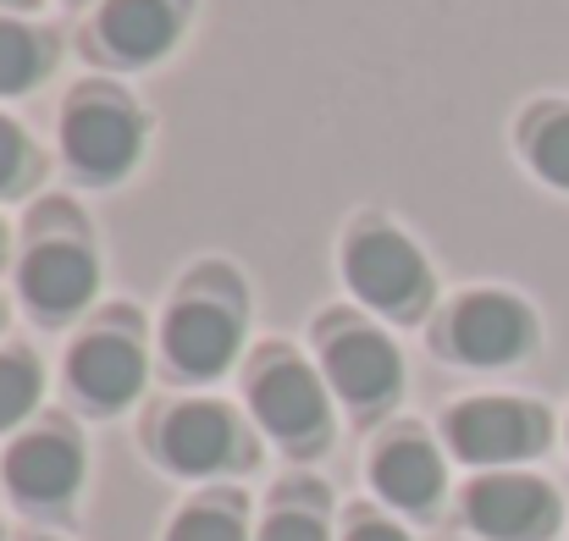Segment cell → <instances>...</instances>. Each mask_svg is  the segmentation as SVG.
<instances>
[{"instance_id":"30bf717a","label":"cell","mask_w":569,"mask_h":541,"mask_svg":"<svg viewBox=\"0 0 569 541\" xmlns=\"http://www.w3.org/2000/svg\"><path fill=\"white\" fill-rule=\"evenodd\" d=\"M72 381H78L83 398L117 409V403H128V398L139 392L144 360H139V349H133L128 338H106V332H100V338L78 343V354H72Z\"/></svg>"},{"instance_id":"d6986e66","label":"cell","mask_w":569,"mask_h":541,"mask_svg":"<svg viewBox=\"0 0 569 541\" xmlns=\"http://www.w3.org/2000/svg\"><path fill=\"white\" fill-rule=\"evenodd\" d=\"M260 541H327V531H321L310 514H277Z\"/></svg>"},{"instance_id":"3957f363","label":"cell","mask_w":569,"mask_h":541,"mask_svg":"<svg viewBox=\"0 0 569 541\" xmlns=\"http://www.w3.org/2000/svg\"><path fill=\"white\" fill-rule=\"evenodd\" d=\"M465 509H470V525L492 541H537L559 520L553 492L531 475H487L470 487Z\"/></svg>"},{"instance_id":"5bb4252c","label":"cell","mask_w":569,"mask_h":541,"mask_svg":"<svg viewBox=\"0 0 569 541\" xmlns=\"http://www.w3.org/2000/svg\"><path fill=\"white\" fill-rule=\"evenodd\" d=\"M377 487L381 498H392L403 509H426L442 487V464L426 442H392L377 459Z\"/></svg>"},{"instance_id":"ac0fdd59","label":"cell","mask_w":569,"mask_h":541,"mask_svg":"<svg viewBox=\"0 0 569 541\" xmlns=\"http://www.w3.org/2000/svg\"><path fill=\"white\" fill-rule=\"evenodd\" d=\"M172 541H243V531H238V520L221 514V509H193V514H183V520L172 525Z\"/></svg>"},{"instance_id":"9c48e42d","label":"cell","mask_w":569,"mask_h":541,"mask_svg":"<svg viewBox=\"0 0 569 541\" xmlns=\"http://www.w3.org/2000/svg\"><path fill=\"white\" fill-rule=\"evenodd\" d=\"M232 343H238V327L216 304H183L167 321V354L189 375H216L221 364L232 360Z\"/></svg>"},{"instance_id":"ba28073f","label":"cell","mask_w":569,"mask_h":541,"mask_svg":"<svg viewBox=\"0 0 569 541\" xmlns=\"http://www.w3.org/2000/svg\"><path fill=\"white\" fill-rule=\"evenodd\" d=\"M78 475H83V459L67 437H28L6 459V481L33 503H61L78 487Z\"/></svg>"},{"instance_id":"e0dca14e","label":"cell","mask_w":569,"mask_h":541,"mask_svg":"<svg viewBox=\"0 0 569 541\" xmlns=\"http://www.w3.org/2000/svg\"><path fill=\"white\" fill-rule=\"evenodd\" d=\"M33 398H39V370L22 354H0V425L22 420Z\"/></svg>"},{"instance_id":"44dd1931","label":"cell","mask_w":569,"mask_h":541,"mask_svg":"<svg viewBox=\"0 0 569 541\" xmlns=\"http://www.w3.org/2000/svg\"><path fill=\"white\" fill-rule=\"evenodd\" d=\"M349 541H403V537H398L392 525H360V531H355Z\"/></svg>"},{"instance_id":"5b68a950","label":"cell","mask_w":569,"mask_h":541,"mask_svg":"<svg viewBox=\"0 0 569 541\" xmlns=\"http://www.w3.org/2000/svg\"><path fill=\"white\" fill-rule=\"evenodd\" d=\"M526 343H531V315L503 293H476L453 315V349L470 364H509L526 354Z\"/></svg>"},{"instance_id":"ffe728a7","label":"cell","mask_w":569,"mask_h":541,"mask_svg":"<svg viewBox=\"0 0 569 541\" xmlns=\"http://www.w3.org/2000/svg\"><path fill=\"white\" fill-rule=\"evenodd\" d=\"M17 167H22V139H17V128H11V122H0V188L11 182Z\"/></svg>"},{"instance_id":"52a82bcc","label":"cell","mask_w":569,"mask_h":541,"mask_svg":"<svg viewBox=\"0 0 569 541\" xmlns=\"http://www.w3.org/2000/svg\"><path fill=\"white\" fill-rule=\"evenodd\" d=\"M89 288H94V260H89L83 249H72V243H44V249H33L28 266H22V293H28V304L44 310V315L78 310V304L89 299Z\"/></svg>"},{"instance_id":"4fadbf2b","label":"cell","mask_w":569,"mask_h":541,"mask_svg":"<svg viewBox=\"0 0 569 541\" xmlns=\"http://www.w3.org/2000/svg\"><path fill=\"white\" fill-rule=\"evenodd\" d=\"M167 459L178 470H216L232 448V420L216 403H189L167 420Z\"/></svg>"},{"instance_id":"7a4b0ae2","label":"cell","mask_w":569,"mask_h":541,"mask_svg":"<svg viewBox=\"0 0 569 541\" xmlns=\"http://www.w3.org/2000/svg\"><path fill=\"white\" fill-rule=\"evenodd\" d=\"M453 448L476 464H498V459H526L548 442V420L526 403H509V398H476L465 403L453 420Z\"/></svg>"},{"instance_id":"8fae6325","label":"cell","mask_w":569,"mask_h":541,"mask_svg":"<svg viewBox=\"0 0 569 541\" xmlns=\"http://www.w3.org/2000/svg\"><path fill=\"white\" fill-rule=\"evenodd\" d=\"M327 370H332L338 392H343L349 403H360V409L381 403V398L398 387V354L381 343L377 332H349V338H338L332 354H327Z\"/></svg>"},{"instance_id":"2e32d148","label":"cell","mask_w":569,"mask_h":541,"mask_svg":"<svg viewBox=\"0 0 569 541\" xmlns=\"http://www.w3.org/2000/svg\"><path fill=\"white\" fill-rule=\"evenodd\" d=\"M39 78V39L17 22H0V94H17Z\"/></svg>"},{"instance_id":"8992f818","label":"cell","mask_w":569,"mask_h":541,"mask_svg":"<svg viewBox=\"0 0 569 541\" xmlns=\"http://www.w3.org/2000/svg\"><path fill=\"white\" fill-rule=\"evenodd\" d=\"M254 409H260L266 431H277V437H288V442H310V437L327 425V403H321L316 375L293 360L260 370V381H254Z\"/></svg>"},{"instance_id":"9a60e30c","label":"cell","mask_w":569,"mask_h":541,"mask_svg":"<svg viewBox=\"0 0 569 541\" xmlns=\"http://www.w3.org/2000/svg\"><path fill=\"white\" fill-rule=\"evenodd\" d=\"M531 167L553 188H569V111H553L531 128Z\"/></svg>"},{"instance_id":"7c38bea8","label":"cell","mask_w":569,"mask_h":541,"mask_svg":"<svg viewBox=\"0 0 569 541\" xmlns=\"http://www.w3.org/2000/svg\"><path fill=\"white\" fill-rule=\"evenodd\" d=\"M100 33L128 61H156L178 39V11L167 0H111L100 17Z\"/></svg>"},{"instance_id":"6da1fadb","label":"cell","mask_w":569,"mask_h":541,"mask_svg":"<svg viewBox=\"0 0 569 541\" xmlns=\"http://www.w3.org/2000/svg\"><path fill=\"white\" fill-rule=\"evenodd\" d=\"M343 271H349L360 299H371L377 310H392V315H403L426 299V260L387 227H371L349 243Z\"/></svg>"},{"instance_id":"277c9868","label":"cell","mask_w":569,"mask_h":541,"mask_svg":"<svg viewBox=\"0 0 569 541\" xmlns=\"http://www.w3.org/2000/svg\"><path fill=\"white\" fill-rule=\"evenodd\" d=\"M139 150V122L117 100H83L67 117V156L89 178H122Z\"/></svg>"}]
</instances>
